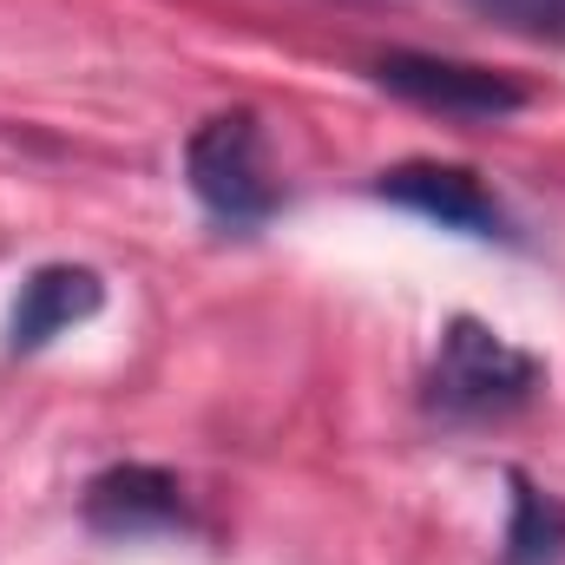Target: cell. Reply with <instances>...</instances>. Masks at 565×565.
<instances>
[{
  "instance_id": "1",
  "label": "cell",
  "mask_w": 565,
  "mask_h": 565,
  "mask_svg": "<svg viewBox=\"0 0 565 565\" xmlns=\"http://www.w3.org/2000/svg\"><path fill=\"white\" fill-rule=\"evenodd\" d=\"M546 388V362L507 335H493L487 322L460 316L447 322L434 362H427V408L440 422H493L526 408Z\"/></svg>"
},
{
  "instance_id": "2",
  "label": "cell",
  "mask_w": 565,
  "mask_h": 565,
  "mask_svg": "<svg viewBox=\"0 0 565 565\" xmlns=\"http://www.w3.org/2000/svg\"><path fill=\"white\" fill-rule=\"evenodd\" d=\"M184 178L198 191V204L231 224V231H250L264 217H277V178H270V158H264V132L250 113H217L204 119L191 145H184Z\"/></svg>"
},
{
  "instance_id": "3",
  "label": "cell",
  "mask_w": 565,
  "mask_h": 565,
  "mask_svg": "<svg viewBox=\"0 0 565 565\" xmlns=\"http://www.w3.org/2000/svg\"><path fill=\"white\" fill-rule=\"evenodd\" d=\"M375 86L447 119H513L526 106V86H513L507 73L473 66V60H440V53H382Z\"/></svg>"
},
{
  "instance_id": "4",
  "label": "cell",
  "mask_w": 565,
  "mask_h": 565,
  "mask_svg": "<svg viewBox=\"0 0 565 565\" xmlns=\"http://www.w3.org/2000/svg\"><path fill=\"white\" fill-rule=\"evenodd\" d=\"M375 198L415 211V217L440 224V231H460V237H513L500 198H493L467 164H434V158L395 164V171L375 178Z\"/></svg>"
},
{
  "instance_id": "5",
  "label": "cell",
  "mask_w": 565,
  "mask_h": 565,
  "mask_svg": "<svg viewBox=\"0 0 565 565\" xmlns=\"http://www.w3.org/2000/svg\"><path fill=\"white\" fill-rule=\"evenodd\" d=\"M86 526L106 533V540H145V533H171L184 526V487L164 473V467H145V460H126V467H106L86 480V500H79Z\"/></svg>"
},
{
  "instance_id": "6",
  "label": "cell",
  "mask_w": 565,
  "mask_h": 565,
  "mask_svg": "<svg viewBox=\"0 0 565 565\" xmlns=\"http://www.w3.org/2000/svg\"><path fill=\"white\" fill-rule=\"evenodd\" d=\"M99 302H106V282L93 277L86 264H40L33 277L20 282V296H13L7 349H13V355L46 349V342H53V335H66L73 322L99 316Z\"/></svg>"
},
{
  "instance_id": "7",
  "label": "cell",
  "mask_w": 565,
  "mask_h": 565,
  "mask_svg": "<svg viewBox=\"0 0 565 565\" xmlns=\"http://www.w3.org/2000/svg\"><path fill=\"white\" fill-rule=\"evenodd\" d=\"M500 565H565V500L533 487L526 473H513V520Z\"/></svg>"
},
{
  "instance_id": "8",
  "label": "cell",
  "mask_w": 565,
  "mask_h": 565,
  "mask_svg": "<svg viewBox=\"0 0 565 565\" xmlns=\"http://www.w3.org/2000/svg\"><path fill=\"white\" fill-rule=\"evenodd\" d=\"M480 20H493L500 33L540 40V46H565V0H467Z\"/></svg>"
}]
</instances>
